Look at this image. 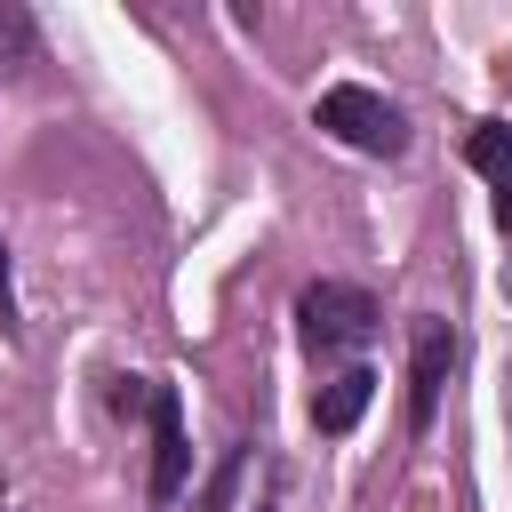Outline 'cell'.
I'll list each match as a JSON object with an SVG mask.
<instances>
[{
    "mask_svg": "<svg viewBox=\"0 0 512 512\" xmlns=\"http://www.w3.org/2000/svg\"><path fill=\"white\" fill-rule=\"evenodd\" d=\"M112 408H120V416H152V504H176V496H184V472H192L176 384H152V376H112Z\"/></svg>",
    "mask_w": 512,
    "mask_h": 512,
    "instance_id": "cell-1",
    "label": "cell"
},
{
    "mask_svg": "<svg viewBox=\"0 0 512 512\" xmlns=\"http://www.w3.org/2000/svg\"><path fill=\"white\" fill-rule=\"evenodd\" d=\"M312 128H328L336 144H352V152H376V160H392V152H408V112H400L392 96H376V88H360V80H344V88H328V96L312 104Z\"/></svg>",
    "mask_w": 512,
    "mask_h": 512,
    "instance_id": "cell-2",
    "label": "cell"
},
{
    "mask_svg": "<svg viewBox=\"0 0 512 512\" xmlns=\"http://www.w3.org/2000/svg\"><path fill=\"white\" fill-rule=\"evenodd\" d=\"M376 296L368 288H352V280H312L304 296H296V328H304V344L312 352H360L368 336H376Z\"/></svg>",
    "mask_w": 512,
    "mask_h": 512,
    "instance_id": "cell-3",
    "label": "cell"
},
{
    "mask_svg": "<svg viewBox=\"0 0 512 512\" xmlns=\"http://www.w3.org/2000/svg\"><path fill=\"white\" fill-rule=\"evenodd\" d=\"M264 496H272V456H264V440H232L192 512H264Z\"/></svg>",
    "mask_w": 512,
    "mask_h": 512,
    "instance_id": "cell-4",
    "label": "cell"
},
{
    "mask_svg": "<svg viewBox=\"0 0 512 512\" xmlns=\"http://www.w3.org/2000/svg\"><path fill=\"white\" fill-rule=\"evenodd\" d=\"M448 368H456V336H448V320H424V328H416V352H408V432L432 424Z\"/></svg>",
    "mask_w": 512,
    "mask_h": 512,
    "instance_id": "cell-5",
    "label": "cell"
},
{
    "mask_svg": "<svg viewBox=\"0 0 512 512\" xmlns=\"http://www.w3.org/2000/svg\"><path fill=\"white\" fill-rule=\"evenodd\" d=\"M368 400H376V376H368V368H344V376H328V384H320L312 424H320V432H352V424L368 416Z\"/></svg>",
    "mask_w": 512,
    "mask_h": 512,
    "instance_id": "cell-6",
    "label": "cell"
},
{
    "mask_svg": "<svg viewBox=\"0 0 512 512\" xmlns=\"http://www.w3.org/2000/svg\"><path fill=\"white\" fill-rule=\"evenodd\" d=\"M40 64V24L24 0H0V72H32Z\"/></svg>",
    "mask_w": 512,
    "mask_h": 512,
    "instance_id": "cell-7",
    "label": "cell"
},
{
    "mask_svg": "<svg viewBox=\"0 0 512 512\" xmlns=\"http://www.w3.org/2000/svg\"><path fill=\"white\" fill-rule=\"evenodd\" d=\"M464 160H472L480 176H496V184H512V128H504V120H480V128L464 136Z\"/></svg>",
    "mask_w": 512,
    "mask_h": 512,
    "instance_id": "cell-8",
    "label": "cell"
},
{
    "mask_svg": "<svg viewBox=\"0 0 512 512\" xmlns=\"http://www.w3.org/2000/svg\"><path fill=\"white\" fill-rule=\"evenodd\" d=\"M0 328L16 336V288H8V240H0Z\"/></svg>",
    "mask_w": 512,
    "mask_h": 512,
    "instance_id": "cell-9",
    "label": "cell"
},
{
    "mask_svg": "<svg viewBox=\"0 0 512 512\" xmlns=\"http://www.w3.org/2000/svg\"><path fill=\"white\" fill-rule=\"evenodd\" d=\"M496 224H504V232H512V184H504V192H496Z\"/></svg>",
    "mask_w": 512,
    "mask_h": 512,
    "instance_id": "cell-10",
    "label": "cell"
},
{
    "mask_svg": "<svg viewBox=\"0 0 512 512\" xmlns=\"http://www.w3.org/2000/svg\"><path fill=\"white\" fill-rule=\"evenodd\" d=\"M504 424H512V368H504Z\"/></svg>",
    "mask_w": 512,
    "mask_h": 512,
    "instance_id": "cell-11",
    "label": "cell"
},
{
    "mask_svg": "<svg viewBox=\"0 0 512 512\" xmlns=\"http://www.w3.org/2000/svg\"><path fill=\"white\" fill-rule=\"evenodd\" d=\"M504 296H512V264H504Z\"/></svg>",
    "mask_w": 512,
    "mask_h": 512,
    "instance_id": "cell-12",
    "label": "cell"
}]
</instances>
